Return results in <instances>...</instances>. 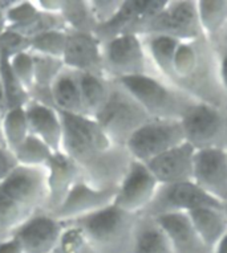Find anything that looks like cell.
I'll return each mask as SVG.
<instances>
[{"label":"cell","instance_id":"obj_9","mask_svg":"<svg viewBox=\"0 0 227 253\" xmlns=\"http://www.w3.org/2000/svg\"><path fill=\"white\" fill-rule=\"evenodd\" d=\"M183 142L181 121L150 118L133 134L125 147L134 161L148 163Z\"/></svg>","mask_w":227,"mask_h":253},{"label":"cell","instance_id":"obj_36","mask_svg":"<svg viewBox=\"0 0 227 253\" xmlns=\"http://www.w3.org/2000/svg\"><path fill=\"white\" fill-rule=\"evenodd\" d=\"M25 52H31V40L15 31L5 29L4 34L0 36V54L11 58Z\"/></svg>","mask_w":227,"mask_h":253},{"label":"cell","instance_id":"obj_4","mask_svg":"<svg viewBox=\"0 0 227 253\" xmlns=\"http://www.w3.org/2000/svg\"><path fill=\"white\" fill-rule=\"evenodd\" d=\"M118 83L144 108L150 118L181 121L195 100L187 93L157 75L118 80Z\"/></svg>","mask_w":227,"mask_h":253},{"label":"cell","instance_id":"obj_23","mask_svg":"<svg viewBox=\"0 0 227 253\" xmlns=\"http://www.w3.org/2000/svg\"><path fill=\"white\" fill-rule=\"evenodd\" d=\"M55 109L62 114L85 116L84 114L80 75L69 68H64L52 86Z\"/></svg>","mask_w":227,"mask_h":253},{"label":"cell","instance_id":"obj_16","mask_svg":"<svg viewBox=\"0 0 227 253\" xmlns=\"http://www.w3.org/2000/svg\"><path fill=\"white\" fill-rule=\"evenodd\" d=\"M62 62L66 68L77 73L105 76L103 42L96 35L77 34L68 31V42L65 53L62 56Z\"/></svg>","mask_w":227,"mask_h":253},{"label":"cell","instance_id":"obj_30","mask_svg":"<svg viewBox=\"0 0 227 253\" xmlns=\"http://www.w3.org/2000/svg\"><path fill=\"white\" fill-rule=\"evenodd\" d=\"M19 166L47 167L54 151L37 137L29 134L16 150L12 151Z\"/></svg>","mask_w":227,"mask_h":253},{"label":"cell","instance_id":"obj_19","mask_svg":"<svg viewBox=\"0 0 227 253\" xmlns=\"http://www.w3.org/2000/svg\"><path fill=\"white\" fill-rule=\"evenodd\" d=\"M24 109L28 120L29 134L42 139L54 153H60L64 138L61 114L56 109L35 101H29Z\"/></svg>","mask_w":227,"mask_h":253},{"label":"cell","instance_id":"obj_17","mask_svg":"<svg viewBox=\"0 0 227 253\" xmlns=\"http://www.w3.org/2000/svg\"><path fill=\"white\" fill-rule=\"evenodd\" d=\"M195 149L187 142L145 163L160 184L191 182L194 172Z\"/></svg>","mask_w":227,"mask_h":253},{"label":"cell","instance_id":"obj_3","mask_svg":"<svg viewBox=\"0 0 227 253\" xmlns=\"http://www.w3.org/2000/svg\"><path fill=\"white\" fill-rule=\"evenodd\" d=\"M137 217L112 204L66 224L83 232L95 253H133Z\"/></svg>","mask_w":227,"mask_h":253},{"label":"cell","instance_id":"obj_37","mask_svg":"<svg viewBox=\"0 0 227 253\" xmlns=\"http://www.w3.org/2000/svg\"><path fill=\"white\" fill-rule=\"evenodd\" d=\"M122 5V0H89L92 15L97 23V28L116 16Z\"/></svg>","mask_w":227,"mask_h":253},{"label":"cell","instance_id":"obj_46","mask_svg":"<svg viewBox=\"0 0 227 253\" xmlns=\"http://www.w3.org/2000/svg\"><path fill=\"white\" fill-rule=\"evenodd\" d=\"M0 147H5V141H4V135H3V127H1V118H0Z\"/></svg>","mask_w":227,"mask_h":253},{"label":"cell","instance_id":"obj_13","mask_svg":"<svg viewBox=\"0 0 227 253\" xmlns=\"http://www.w3.org/2000/svg\"><path fill=\"white\" fill-rule=\"evenodd\" d=\"M116 190H100L80 179L70 190L61 206L51 215L64 224L89 216L109 207L114 202Z\"/></svg>","mask_w":227,"mask_h":253},{"label":"cell","instance_id":"obj_45","mask_svg":"<svg viewBox=\"0 0 227 253\" xmlns=\"http://www.w3.org/2000/svg\"><path fill=\"white\" fill-rule=\"evenodd\" d=\"M7 20H5V16L3 13H0V36L4 34L5 29H7Z\"/></svg>","mask_w":227,"mask_h":253},{"label":"cell","instance_id":"obj_39","mask_svg":"<svg viewBox=\"0 0 227 253\" xmlns=\"http://www.w3.org/2000/svg\"><path fill=\"white\" fill-rule=\"evenodd\" d=\"M215 52H217V58H218V72L219 80L222 84L223 90L227 94V45L225 44H217L214 45Z\"/></svg>","mask_w":227,"mask_h":253},{"label":"cell","instance_id":"obj_29","mask_svg":"<svg viewBox=\"0 0 227 253\" xmlns=\"http://www.w3.org/2000/svg\"><path fill=\"white\" fill-rule=\"evenodd\" d=\"M0 77L4 87L5 100H7V108L11 109L25 108L31 101L29 93L27 91L20 80L17 79L16 75L13 73L9 58L0 54Z\"/></svg>","mask_w":227,"mask_h":253},{"label":"cell","instance_id":"obj_43","mask_svg":"<svg viewBox=\"0 0 227 253\" xmlns=\"http://www.w3.org/2000/svg\"><path fill=\"white\" fill-rule=\"evenodd\" d=\"M17 0H0V13H3V15H7L9 9L12 8L13 5L16 4Z\"/></svg>","mask_w":227,"mask_h":253},{"label":"cell","instance_id":"obj_26","mask_svg":"<svg viewBox=\"0 0 227 253\" xmlns=\"http://www.w3.org/2000/svg\"><path fill=\"white\" fill-rule=\"evenodd\" d=\"M203 39L217 45L227 31V0H197Z\"/></svg>","mask_w":227,"mask_h":253},{"label":"cell","instance_id":"obj_24","mask_svg":"<svg viewBox=\"0 0 227 253\" xmlns=\"http://www.w3.org/2000/svg\"><path fill=\"white\" fill-rule=\"evenodd\" d=\"M133 253H174L165 229L153 216L137 217Z\"/></svg>","mask_w":227,"mask_h":253},{"label":"cell","instance_id":"obj_41","mask_svg":"<svg viewBox=\"0 0 227 253\" xmlns=\"http://www.w3.org/2000/svg\"><path fill=\"white\" fill-rule=\"evenodd\" d=\"M0 253H23L20 244L12 236L0 241Z\"/></svg>","mask_w":227,"mask_h":253},{"label":"cell","instance_id":"obj_25","mask_svg":"<svg viewBox=\"0 0 227 253\" xmlns=\"http://www.w3.org/2000/svg\"><path fill=\"white\" fill-rule=\"evenodd\" d=\"M142 39L154 72L164 80L174 84V58L182 42L164 35H150Z\"/></svg>","mask_w":227,"mask_h":253},{"label":"cell","instance_id":"obj_10","mask_svg":"<svg viewBox=\"0 0 227 253\" xmlns=\"http://www.w3.org/2000/svg\"><path fill=\"white\" fill-rule=\"evenodd\" d=\"M206 206L223 204L207 195L193 180L174 184H160L157 194L144 213L157 217L168 213H187L195 208Z\"/></svg>","mask_w":227,"mask_h":253},{"label":"cell","instance_id":"obj_48","mask_svg":"<svg viewBox=\"0 0 227 253\" xmlns=\"http://www.w3.org/2000/svg\"><path fill=\"white\" fill-rule=\"evenodd\" d=\"M218 44H225V45H227V31H226V34H225V36H223L222 40H221V42H218Z\"/></svg>","mask_w":227,"mask_h":253},{"label":"cell","instance_id":"obj_8","mask_svg":"<svg viewBox=\"0 0 227 253\" xmlns=\"http://www.w3.org/2000/svg\"><path fill=\"white\" fill-rule=\"evenodd\" d=\"M150 35H164L182 42L202 39L197 0H168L165 8L144 25L141 38Z\"/></svg>","mask_w":227,"mask_h":253},{"label":"cell","instance_id":"obj_2","mask_svg":"<svg viewBox=\"0 0 227 253\" xmlns=\"http://www.w3.org/2000/svg\"><path fill=\"white\" fill-rule=\"evenodd\" d=\"M48 202L47 167L17 166L0 183V229L12 235Z\"/></svg>","mask_w":227,"mask_h":253},{"label":"cell","instance_id":"obj_11","mask_svg":"<svg viewBox=\"0 0 227 253\" xmlns=\"http://www.w3.org/2000/svg\"><path fill=\"white\" fill-rule=\"evenodd\" d=\"M158 187L160 183L149 167L133 159L125 178L117 187L113 204L129 213L141 215L154 199Z\"/></svg>","mask_w":227,"mask_h":253},{"label":"cell","instance_id":"obj_34","mask_svg":"<svg viewBox=\"0 0 227 253\" xmlns=\"http://www.w3.org/2000/svg\"><path fill=\"white\" fill-rule=\"evenodd\" d=\"M40 9L35 4V0H17V3L5 15L7 28L17 29L24 27L37 16Z\"/></svg>","mask_w":227,"mask_h":253},{"label":"cell","instance_id":"obj_35","mask_svg":"<svg viewBox=\"0 0 227 253\" xmlns=\"http://www.w3.org/2000/svg\"><path fill=\"white\" fill-rule=\"evenodd\" d=\"M9 64L12 68L13 73L20 80L23 86L27 89V91H31L33 86V80H35V62H33V56L31 52H25L13 56L9 58Z\"/></svg>","mask_w":227,"mask_h":253},{"label":"cell","instance_id":"obj_32","mask_svg":"<svg viewBox=\"0 0 227 253\" xmlns=\"http://www.w3.org/2000/svg\"><path fill=\"white\" fill-rule=\"evenodd\" d=\"M68 31H52L31 40V52L62 60L65 53Z\"/></svg>","mask_w":227,"mask_h":253},{"label":"cell","instance_id":"obj_33","mask_svg":"<svg viewBox=\"0 0 227 253\" xmlns=\"http://www.w3.org/2000/svg\"><path fill=\"white\" fill-rule=\"evenodd\" d=\"M54 253H95L77 227L65 224V229Z\"/></svg>","mask_w":227,"mask_h":253},{"label":"cell","instance_id":"obj_12","mask_svg":"<svg viewBox=\"0 0 227 253\" xmlns=\"http://www.w3.org/2000/svg\"><path fill=\"white\" fill-rule=\"evenodd\" d=\"M168 0H122L120 11L109 23L100 25L96 36L101 42L121 35L141 36L146 21L165 8Z\"/></svg>","mask_w":227,"mask_h":253},{"label":"cell","instance_id":"obj_40","mask_svg":"<svg viewBox=\"0 0 227 253\" xmlns=\"http://www.w3.org/2000/svg\"><path fill=\"white\" fill-rule=\"evenodd\" d=\"M35 4L43 12L61 15L64 0H35Z\"/></svg>","mask_w":227,"mask_h":253},{"label":"cell","instance_id":"obj_31","mask_svg":"<svg viewBox=\"0 0 227 253\" xmlns=\"http://www.w3.org/2000/svg\"><path fill=\"white\" fill-rule=\"evenodd\" d=\"M1 127L7 149L13 151L29 135V126L24 108L11 109L1 118Z\"/></svg>","mask_w":227,"mask_h":253},{"label":"cell","instance_id":"obj_1","mask_svg":"<svg viewBox=\"0 0 227 253\" xmlns=\"http://www.w3.org/2000/svg\"><path fill=\"white\" fill-rule=\"evenodd\" d=\"M60 114L64 126L62 153L76 163L91 186L116 190L133 162L126 147L113 143L91 117Z\"/></svg>","mask_w":227,"mask_h":253},{"label":"cell","instance_id":"obj_21","mask_svg":"<svg viewBox=\"0 0 227 253\" xmlns=\"http://www.w3.org/2000/svg\"><path fill=\"white\" fill-rule=\"evenodd\" d=\"M191 224L213 252L219 241L227 235V212L223 206H206L187 212Z\"/></svg>","mask_w":227,"mask_h":253},{"label":"cell","instance_id":"obj_42","mask_svg":"<svg viewBox=\"0 0 227 253\" xmlns=\"http://www.w3.org/2000/svg\"><path fill=\"white\" fill-rule=\"evenodd\" d=\"M7 112H8V108H7V100H5L4 87H3L1 77H0V118H3Z\"/></svg>","mask_w":227,"mask_h":253},{"label":"cell","instance_id":"obj_38","mask_svg":"<svg viewBox=\"0 0 227 253\" xmlns=\"http://www.w3.org/2000/svg\"><path fill=\"white\" fill-rule=\"evenodd\" d=\"M19 166L16 162V158L11 150L5 147H0V183L9 176L16 167Z\"/></svg>","mask_w":227,"mask_h":253},{"label":"cell","instance_id":"obj_47","mask_svg":"<svg viewBox=\"0 0 227 253\" xmlns=\"http://www.w3.org/2000/svg\"><path fill=\"white\" fill-rule=\"evenodd\" d=\"M9 235H7V233L4 232V231H1V229H0V241L1 240H4V239H7V237H8Z\"/></svg>","mask_w":227,"mask_h":253},{"label":"cell","instance_id":"obj_6","mask_svg":"<svg viewBox=\"0 0 227 253\" xmlns=\"http://www.w3.org/2000/svg\"><path fill=\"white\" fill-rule=\"evenodd\" d=\"M103 60L105 76L113 81L157 75L145 49L144 39L137 35H121L103 42Z\"/></svg>","mask_w":227,"mask_h":253},{"label":"cell","instance_id":"obj_20","mask_svg":"<svg viewBox=\"0 0 227 253\" xmlns=\"http://www.w3.org/2000/svg\"><path fill=\"white\" fill-rule=\"evenodd\" d=\"M156 219L165 229L174 253H211L198 236L187 213H168Z\"/></svg>","mask_w":227,"mask_h":253},{"label":"cell","instance_id":"obj_22","mask_svg":"<svg viewBox=\"0 0 227 253\" xmlns=\"http://www.w3.org/2000/svg\"><path fill=\"white\" fill-rule=\"evenodd\" d=\"M32 56L35 62V80H33L32 89L29 91L31 101L55 109L52 86L65 65L60 58L48 57L36 53H32Z\"/></svg>","mask_w":227,"mask_h":253},{"label":"cell","instance_id":"obj_49","mask_svg":"<svg viewBox=\"0 0 227 253\" xmlns=\"http://www.w3.org/2000/svg\"><path fill=\"white\" fill-rule=\"evenodd\" d=\"M223 207H225V211L227 212V204H225V206H223Z\"/></svg>","mask_w":227,"mask_h":253},{"label":"cell","instance_id":"obj_14","mask_svg":"<svg viewBox=\"0 0 227 253\" xmlns=\"http://www.w3.org/2000/svg\"><path fill=\"white\" fill-rule=\"evenodd\" d=\"M193 182L221 204H227V149L195 151Z\"/></svg>","mask_w":227,"mask_h":253},{"label":"cell","instance_id":"obj_5","mask_svg":"<svg viewBox=\"0 0 227 253\" xmlns=\"http://www.w3.org/2000/svg\"><path fill=\"white\" fill-rule=\"evenodd\" d=\"M93 120L101 126L113 143L125 146L133 134L150 120V117L118 81L112 80L111 96Z\"/></svg>","mask_w":227,"mask_h":253},{"label":"cell","instance_id":"obj_44","mask_svg":"<svg viewBox=\"0 0 227 253\" xmlns=\"http://www.w3.org/2000/svg\"><path fill=\"white\" fill-rule=\"evenodd\" d=\"M211 253H227V235L219 241Z\"/></svg>","mask_w":227,"mask_h":253},{"label":"cell","instance_id":"obj_28","mask_svg":"<svg viewBox=\"0 0 227 253\" xmlns=\"http://www.w3.org/2000/svg\"><path fill=\"white\" fill-rule=\"evenodd\" d=\"M61 16L69 32L96 35L97 23L92 15L89 0H64Z\"/></svg>","mask_w":227,"mask_h":253},{"label":"cell","instance_id":"obj_27","mask_svg":"<svg viewBox=\"0 0 227 253\" xmlns=\"http://www.w3.org/2000/svg\"><path fill=\"white\" fill-rule=\"evenodd\" d=\"M81 97H83L84 114L95 118L105 106L111 96L112 80L105 76L79 73Z\"/></svg>","mask_w":227,"mask_h":253},{"label":"cell","instance_id":"obj_18","mask_svg":"<svg viewBox=\"0 0 227 253\" xmlns=\"http://www.w3.org/2000/svg\"><path fill=\"white\" fill-rule=\"evenodd\" d=\"M80 179H83V175L76 163L62 151L55 153L47 165L48 202L46 212L56 211Z\"/></svg>","mask_w":227,"mask_h":253},{"label":"cell","instance_id":"obj_7","mask_svg":"<svg viewBox=\"0 0 227 253\" xmlns=\"http://www.w3.org/2000/svg\"><path fill=\"white\" fill-rule=\"evenodd\" d=\"M185 142L195 151L227 149V110L195 101L181 118Z\"/></svg>","mask_w":227,"mask_h":253},{"label":"cell","instance_id":"obj_15","mask_svg":"<svg viewBox=\"0 0 227 253\" xmlns=\"http://www.w3.org/2000/svg\"><path fill=\"white\" fill-rule=\"evenodd\" d=\"M65 224L43 211L25 221L11 236L20 244L23 253H54Z\"/></svg>","mask_w":227,"mask_h":253}]
</instances>
